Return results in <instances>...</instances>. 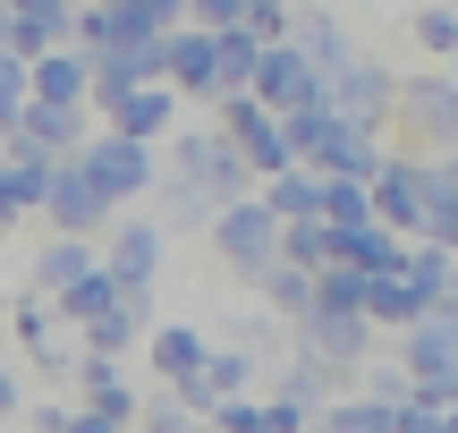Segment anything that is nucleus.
Here are the masks:
<instances>
[{"label":"nucleus","mask_w":458,"mask_h":433,"mask_svg":"<svg viewBox=\"0 0 458 433\" xmlns=\"http://www.w3.org/2000/svg\"><path fill=\"white\" fill-rule=\"evenodd\" d=\"M162 170H179L187 187H204V196H213V213H221V204H238V196H255V170H246V153L229 145L221 128H170Z\"/></svg>","instance_id":"f257e3e1"},{"label":"nucleus","mask_w":458,"mask_h":433,"mask_svg":"<svg viewBox=\"0 0 458 433\" xmlns=\"http://www.w3.org/2000/svg\"><path fill=\"white\" fill-rule=\"evenodd\" d=\"M68 162L94 179V196L111 204H136V196H153V179H162V162H153V145H136V136H119V128H85V145L68 153Z\"/></svg>","instance_id":"f03ea898"},{"label":"nucleus","mask_w":458,"mask_h":433,"mask_svg":"<svg viewBox=\"0 0 458 433\" xmlns=\"http://www.w3.org/2000/svg\"><path fill=\"white\" fill-rule=\"evenodd\" d=\"M289 332H297V349H306V357H314V366H323L340 391L357 383V366L382 349V332H374L365 315H331V306H306V315H297Z\"/></svg>","instance_id":"7ed1b4c3"},{"label":"nucleus","mask_w":458,"mask_h":433,"mask_svg":"<svg viewBox=\"0 0 458 433\" xmlns=\"http://www.w3.org/2000/svg\"><path fill=\"white\" fill-rule=\"evenodd\" d=\"M204 238H213V255L229 264V281H246V289H255V272L280 255V221L263 213V196H238V204H221V213L204 221Z\"/></svg>","instance_id":"20e7f679"},{"label":"nucleus","mask_w":458,"mask_h":433,"mask_svg":"<svg viewBox=\"0 0 458 433\" xmlns=\"http://www.w3.org/2000/svg\"><path fill=\"white\" fill-rule=\"evenodd\" d=\"M391 119L416 136L408 153H425V162L458 153V77H399V102H391Z\"/></svg>","instance_id":"39448f33"},{"label":"nucleus","mask_w":458,"mask_h":433,"mask_svg":"<svg viewBox=\"0 0 458 433\" xmlns=\"http://www.w3.org/2000/svg\"><path fill=\"white\" fill-rule=\"evenodd\" d=\"M365 196H374V221L399 238L425 230V204H433V162L425 153H382V170L365 179Z\"/></svg>","instance_id":"423d86ee"},{"label":"nucleus","mask_w":458,"mask_h":433,"mask_svg":"<svg viewBox=\"0 0 458 433\" xmlns=\"http://www.w3.org/2000/svg\"><path fill=\"white\" fill-rule=\"evenodd\" d=\"M323 102L340 119H357V128H391V102H399V77L382 60H365V51H348L340 68L323 77Z\"/></svg>","instance_id":"0eeeda50"},{"label":"nucleus","mask_w":458,"mask_h":433,"mask_svg":"<svg viewBox=\"0 0 458 433\" xmlns=\"http://www.w3.org/2000/svg\"><path fill=\"white\" fill-rule=\"evenodd\" d=\"M162 264H170V230L162 221H119L102 230V272H111L119 289H162Z\"/></svg>","instance_id":"6e6552de"},{"label":"nucleus","mask_w":458,"mask_h":433,"mask_svg":"<svg viewBox=\"0 0 458 433\" xmlns=\"http://www.w3.org/2000/svg\"><path fill=\"white\" fill-rule=\"evenodd\" d=\"M246 94L263 102V111H297V102H323V77H314V60L280 34V43L255 51V77H246Z\"/></svg>","instance_id":"1a4fd4ad"},{"label":"nucleus","mask_w":458,"mask_h":433,"mask_svg":"<svg viewBox=\"0 0 458 433\" xmlns=\"http://www.w3.org/2000/svg\"><path fill=\"white\" fill-rule=\"evenodd\" d=\"M391 357L408 366V383H425V374H458V306H433V315H416L408 332L391 340Z\"/></svg>","instance_id":"9d476101"},{"label":"nucleus","mask_w":458,"mask_h":433,"mask_svg":"<svg viewBox=\"0 0 458 433\" xmlns=\"http://www.w3.org/2000/svg\"><path fill=\"white\" fill-rule=\"evenodd\" d=\"M102 128L136 136V145H162V136L179 128V94H170L162 77H145V85H128V94H111V102H102Z\"/></svg>","instance_id":"9b49d317"},{"label":"nucleus","mask_w":458,"mask_h":433,"mask_svg":"<svg viewBox=\"0 0 458 433\" xmlns=\"http://www.w3.org/2000/svg\"><path fill=\"white\" fill-rule=\"evenodd\" d=\"M43 213H51V230H60V238H94V230H111V204L94 196V179H85L77 162H51Z\"/></svg>","instance_id":"f8f14e48"},{"label":"nucleus","mask_w":458,"mask_h":433,"mask_svg":"<svg viewBox=\"0 0 458 433\" xmlns=\"http://www.w3.org/2000/svg\"><path fill=\"white\" fill-rule=\"evenodd\" d=\"M162 85H170V94H221L213 26H170L162 34Z\"/></svg>","instance_id":"ddd939ff"},{"label":"nucleus","mask_w":458,"mask_h":433,"mask_svg":"<svg viewBox=\"0 0 458 433\" xmlns=\"http://www.w3.org/2000/svg\"><path fill=\"white\" fill-rule=\"evenodd\" d=\"M204 349H213V332H204V323H153L145 332V366H153V383H187V374L204 366Z\"/></svg>","instance_id":"4468645a"},{"label":"nucleus","mask_w":458,"mask_h":433,"mask_svg":"<svg viewBox=\"0 0 458 433\" xmlns=\"http://www.w3.org/2000/svg\"><path fill=\"white\" fill-rule=\"evenodd\" d=\"M213 340H229V349H246L255 366H280V357L297 349V332L272 315V306H238V315H221L213 323Z\"/></svg>","instance_id":"2eb2a0df"},{"label":"nucleus","mask_w":458,"mask_h":433,"mask_svg":"<svg viewBox=\"0 0 458 433\" xmlns=\"http://www.w3.org/2000/svg\"><path fill=\"white\" fill-rule=\"evenodd\" d=\"M77 400L85 408H111V417H136V383H128V366L119 357H102V349H77Z\"/></svg>","instance_id":"dca6fc26"},{"label":"nucleus","mask_w":458,"mask_h":433,"mask_svg":"<svg viewBox=\"0 0 458 433\" xmlns=\"http://www.w3.org/2000/svg\"><path fill=\"white\" fill-rule=\"evenodd\" d=\"M255 196H263L272 221H314V213H323V170L289 162V170H272V179H255Z\"/></svg>","instance_id":"f3484780"},{"label":"nucleus","mask_w":458,"mask_h":433,"mask_svg":"<svg viewBox=\"0 0 458 433\" xmlns=\"http://www.w3.org/2000/svg\"><path fill=\"white\" fill-rule=\"evenodd\" d=\"M416 315H425V298L408 289V272H365V323H374L382 340H399Z\"/></svg>","instance_id":"a211bd4d"},{"label":"nucleus","mask_w":458,"mask_h":433,"mask_svg":"<svg viewBox=\"0 0 458 433\" xmlns=\"http://www.w3.org/2000/svg\"><path fill=\"white\" fill-rule=\"evenodd\" d=\"M255 306H272L280 323H297V315L314 306V272H306V264H289V255H272V264L255 272Z\"/></svg>","instance_id":"6ab92c4d"},{"label":"nucleus","mask_w":458,"mask_h":433,"mask_svg":"<svg viewBox=\"0 0 458 433\" xmlns=\"http://www.w3.org/2000/svg\"><path fill=\"white\" fill-rule=\"evenodd\" d=\"M399 408L391 400H365V391H331L323 408H314V433H391Z\"/></svg>","instance_id":"aec40b11"},{"label":"nucleus","mask_w":458,"mask_h":433,"mask_svg":"<svg viewBox=\"0 0 458 433\" xmlns=\"http://www.w3.org/2000/svg\"><path fill=\"white\" fill-rule=\"evenodd\" d=\"M102 255H94V238H51L43 255H34V298H60L68 281H85Z\"/></svg>","instance_id":"412c9836"},{"label":"nucleus","mask_w":458,"mask_h":433,"mask_svg":"<svg viewBox=\"0 0 458 433\" xmlns=\"http://www.w3.org/2000/svg\"><path fill=\"white\" fill-rule=\"evenodd\" d=\"M340 264H348V272H399V264H408V238L382 230V221H365V230H340Z\"/></svg>","instance_id":"4be33fe9"},{"label":"nucleus","mask_w":458,"mask_h":433,"mask_svg":"<svg viewBox=\"0 0 458 433\" xmlns=\"http://www.w3.org/2000/svg\"><path fill=\"white\" fill-rule=\"evenodd\" d=\"M280 255L306 264V272H331V264H340V230H331L323 213H314V221H280Z\"/></svg>","instance_id":"5701e85b"},{"label":"nucleus","mask_w":458,"mask_h":433,"mask_svg":"<svg viewBox=\"0 0 458 433\" xmlns=\"http://www.w3.org/2000/svg\"><path fill=\"white\" fill-rule=\"evenodd\" d=\"M153 204H162V230H204V221H213V196H204V187H187L179 170H162V179H153Z\"/></svg>","instance_id":"b1692460"},{"label":"nucleus","mask_w":458,"mask_h":433,"mask_svg":"<svg viewBox=\"0 0 458 433\" xmlns=\"http://www.w3.org/2000/svg\"><path fill=\"white\" fill-rule=\"evenodd\" d=\"M77 349H102V357H128V349H145V323H136L128 315V306H102V315L94 323H77Z\"/></svg>","instance_id":"393cba45"},{"label":"nucleus","mask_w":458,"mask_h":433,"mask_svg":"<svg viewBox=\"0 0 458 433\" xmlns=\"http://www.w3.org/2000/svg\"><path fill=\"white\" fill-rule=\"evenodd\" d=\"M399 272H408V289L425 298V315H433V306H450V255L433 247V238H408V264H399Z\"/></svg>","instance_id":"a878e982"},{"label":"nucleus","mask_w":458,"mask_h":433,"mask_svg":"<svg viewBox=\"0 0 458 433\" xmlns=\"http://www.w3.org/2000/svg\"><path fill=\"white\" fill-rule=\"evenodd\" d=\"M348 391H365V400H391V408H399V400H408L416 383H408V366L391 357V340H382V349H374V357L357 366V383H348Z\"/></svg>","instance_id":"bb28decb"},{"label":"nucleus","mask_w":458,"mask_h":433,"mask_svg":"<svg viewBox=\"0 0 458 433\" xmlns=\"http://www.w3.org/2000/svg\"><path fill=\"white\" fill-rule=\"evenodd\" d=\"M408 34H416V51H433V60H458V9L450 0H425V9L408 17Z\"/></svg>","instance_id":"cd10ccee"},{"label":"nucleus","mask_w":458,"mask_h":433,"mask_svg":"<svg viewBox=\"0 0 458 433\" xmlns=\"http://www.w3.org/2000/svg\"><path fill=\"white\" fill-rule=\"evenodd\" d=\"M314 306H331V315H365V272H348V264L314 272Z\"/></svg>","instance_id":"c85d7f7f"},{"label":"nucleus","mask_w":458,"mask_h":433,"mask_svg":"<svg viewBox=\"0 0 458 433\" xmlns=\"http://www.w3.org/2000/svg\"><path fill=\"white\" fill-rule=\"evenodd\" d=\"M9 332L26 340V349H43V340L60 332V315H51V298H17V306H9Z\"/></svg>","instance_id":"c756f323"},{"label":"nucleus","mask_w":458,"mask_h":433,"mask_svg":"<svg viewBox=\"0 0 458 433\" xmlns=\"http://www.w3.org/2000/svg\"><path fill=\"white\" fill-rule=\"evenodd\" d=\"M416 238H433L442 255H458V196H442V187H433V204H425V230H416Z\"/></svg>","instance_id":"7c9ffc66"},{"label":"nucleus","mask_w":458,"mask_h":433,"mask_svg":"<svg viewBox=\"0 0 458 433\" xmlns=\"http://www.w3.org/2000/svg\"><path fill=\"white\" fill-rule=\"evenodd\" d=\"M213 433H263V391H238V400L213 408Z\"/></svg>","instance_id":"2f4dec72"},{"label":"nucleus","mask_w":458,"mask_h":433,"mask_svg":"<svg viewBox=\"0 0 458 433\" xmlns=\"http://www.w3.org/2000/svg\"><path fill=\"white\" fill-rule=\"evenodd\" d=\"M17 111H26V60H17V51H0V128H9Z\"/></svg>","instance_id":"473e14b6"},{"label":"nucleus","mask_w":458,"mask_h":433,"mask_svg":"<svg viewBox=\"0 0 458 433\" xmlns=\"http://www.w3.org/2000/svg\"><path fill=\"white\" fill-rule=\"evenodd\" d=\"M68 433H136V417H111V408H85V400H68Z\"/></svg>","instance_id":"72a5a7b5"},{"label":"nucleus","mask_w":458,"mask_h":433,"mask_svg":"<svg viewBox=\"0 0 458 433\" xmlns=\"http://www.w3.org/2000/svg\"><path fill=\"white\" fill-rule=\"evenodd\" d=\"M34 433H68V400H34Z\"/></svg>","instance_id":"f704fd0d"},{"label":"nucleus","mask_w":458,"mask_h":433,"mask_svg":"<svg viewBox=\"0 0 458 433\" xmlns=\"http://www.w3.org/2000/svg\"><path fill=\"white\" fill-rule=\"evenodd\" d=\"M17 408H26V383H17V374H0V425H9Z\"/></svg>","instance_id":"c9c22d12"},{"label":"nucleus","mask_w":458,"mask_h":433,"mask_svg":"<svg viewBox=\"0 0 458 433\" xmlns=\"http://www.w3.org/2000/svg\"><path fill=\"white\" fill-rule=\"evenodd\" d=\"M450 306H458V255H450Z\"/></svg>","instance_id":"e433bc0d"},{"label":"nucleus","mask_w":458,"mask_h":433,"mask_svg":"<svg viewBox=\"0 0 458 433\" xmlns=\"http://www.w3.org/2000/svg\"><path fill=\"white\" fill-rule=\"evenodd\" d=\"M442 433H458V408H442Z\"/></svg>","instance_id":"4c0bfd02"}]
</instances>
